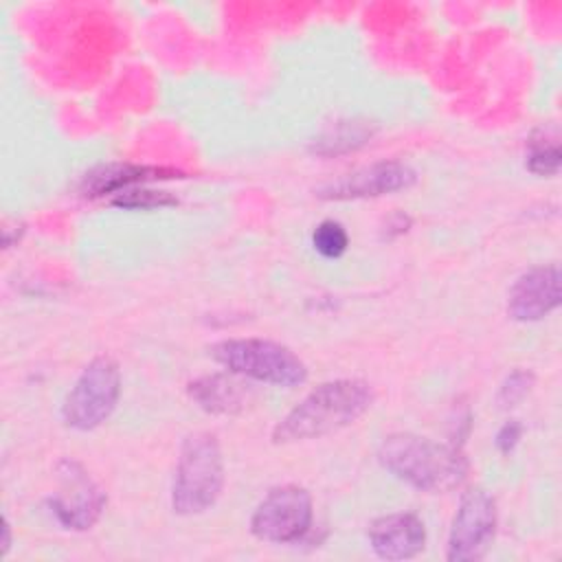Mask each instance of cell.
Wrapping results in <instances>:
<instances>
[{
    "label": "cell",
    "instance_id": "1",
    "mask_svg": "<svg viewBox=\"0 0 562 562\" xmlns=\"http://www.w3.org/2000/svg\"><path fill=\"white\" fill-rule=\"evenodd\" d=\"M373 402L371 386L362 380H331L310 391L272 430L274 443L318 439L353 424Z\"/></svg>",
    "mask_w": 562,
    "mask_h": 562
},
{
    "label": "cell",
    "instance_id": "2",
    "mask_svg": "<svg viewBox=\"0 0 562 562\" xmlns=\"http://www.w3.org/2000/svg\"><path fill=\"white\" fill-rule=\"evenodd\" d=\"M378 457L393 476L422 492H450L465 481L470 468L459 446L413 432L384 437Z\"/></svg>",
    "mask_w": 562,
    "mask_h": 562
},
{
    "label": "cell",
    "instance_id": "3",
    "mask_svg": "<svg viewBox=\"0 0 562 562\" xmlns=\"http://www.w3.org/2000/svg\"><path fill=\"white\" fill-rule=\"evenodd\" d=\"M224 485V457L217 437L193 432L182 441L173 485L171 507L176 514L193 516L215 505Z\"/></svg>",
    "mask_w": 562,
    "mask_h": 562
},
{
    "label": "cell",
    "instance_id": "4",
    "mask_svg": "<svg viewBox=\"0 0 562 562\" xmlns=\"http://www.w3.org/2000/svg\"><path fill=\"white\" fill-rule=\"evenodd\" d=\"M211 358L233 375L250 378L272 386L294 389L305 382L303 360L285 345L266 338H228L209 349Z\"/></svg>",
    "mask_w": 562,
    "mask_h": 562
},
{
    "label": "cell",
    "instance_id": "5",
    "mask_svg": "<svg viewBox=\"0 0 562 562\" xmlns=\"http://www.w3.org/2000/svg\"><path fill=\"white\" fill-rule=\"evenodd\" d=\"M121 395V369L110 356L92 358L75 380L61 404V419L75 430L101 426L116 408Z\"/></svg>",
    "mask_w": 562,
    "mask_h": 562
},
{
    "label": "cell",
    "instance_id": "6",
    "mask_svg": "<svg viewBox=\"0 0 562 562\" xmlns=\"http://www.w3.org/2000/svg\"><path fill=\"white\" fill-rule=\"evenodd\" d=\"M312 496L301 485L272 487L250 516L255 538L274 544L299 542L312 527Z\"/></svg>",
    "mask_w": 562,
    "mask_h": 562
},
{
    "label": "cell",
    "instance_id": "7",
    "mask_svg": "<svg viewBox=\"0 0 562 562\" xmlns=\"http://www.w3.org/2000/svg\"><path fill=\"white\" fill-rule=\"evenodd\" d=\"M496 533V501L483 487H468L448 533L446 558L472 562L485 555Z\"/></svg>",
    "mask_w": 562,
    "mask_h": 562
},
{
    "label": "cell",
    "instance_id": "8",
    "mask_svg": "<svg viewBox=\"0 0 562 562\" xmlns=\"http://www.w3.org/2000/svg\"><path fill=\"white\" fill-rule=\"evenodd\" d=\"M59 476L61 490L48 501L53 514L66 529H90L105 507V494L75 461H61Z\"/></svg>",
    "mask_w": 562,
    "mask_h": 562
},
{
    "label": "cell",
    "instance_id": "9",
    "mask_svg": "<svg viewBox=\"0 0 562 562\" xmlns=\"http://www.w3.org/2000/svg\"><path fill=\"white\" fill-rule=\"evenodd\" d=\"M417 180L415 171L400 160H382L318 187L316 195L323 200H360L378 198L400 189H408Z\"/></svg>",
    "mask_w": 562,
    "mask_h": 562
},
{
    "label": "cell",
    "instance_id": "10",
    "mask_svg": "<svg viewBox=\"0 0 562 562\" xmlns=\"http://www.w3.org/2000/svg\"><path fill=\"white\" fill-rule=\"evenodd\" d=\"M560 305V268L555 263L536 266L522 272L507 296V312L514 321L531 323Z\"/></svg>",
    "mask_w": 562,
    "mask_h": 562
},
{
    "label": "cell",
    "instance_id": "11",
    "mask_svg": "<svg viewBox=\"0 0 562 562\" xmlns=\"http://www.w3.org/2000/svg\"><path fill=\"white\" fill-rule=\"evenodd\" d=\"M367 536L373 553L382 560H411L426 544L424 522L411 512L375 518Z\"/></svg>",
    "mask_w": 562,
    "mask_h": 562
},
{
    "label": "cell",
    "instance_id": "12",
    "mask_svg": "<svg viewBox=\"0 0 562 562\" xmlns=\"http://www.w3.org/2000/svg\"><path fill=\"white\" fill-rule=\"evenodd\" d=\"M178 178L180 171L167 169V167H151V165H132V162H110L99 165L92 171H88L81 180V193L90 198H99L105 193H121L125 189L151 182V180H165V178Z\"/></svg>",
    "mask_w": 562,
    "mask_h": 562
},
{
    "label": "cell",
    "instance_id": "13",
    "mask_svg": "<svg viewBox=\"0 0 562 562\" xmlns=\"http://www.w3.org/2000/svg\"><path fill=\"white\" fill-rule=\"evenodd\" d=\"M189 395L200 408L215 415L237 413L246 404L244 386L224 373H211L193 380L189 384Z\"/></svg>",
    "mask_w": 562,
    "mask_h": 562
},
{
    "label": "cell",
    "instance_id": "14",
    "mask_svg": "<svg viewBox=\"0 0 562 562\" xmlns=\"http://www.w3.org/2000/svg\"><path fill=\"white\" fill-rule=\"evenodd\" d=\"M371 138V127L364 121H338L312 140V151L318 156L345 154L358 149Z\"/></svg>",
    "mask_w": 562,
    "mask_h": 562
},
{
    "label": "cell",
    "instance_id": "15",
    "mask_svg": "<svg viewBox=\"0 0 562 562\" xmlns=\"http://www.w3.org/2000/svg\"><path fill=\"white\" fill-rule=\"evenodd\" d=\"M312 244L323 257L338 259L349 246V235L340 222L323 220L312 233Z\"/></svg>",
    "mask_w": 562,
    "mask_h": 562
},
{
    "label": "cell",
    "instance_id": "16",
    "mask_svg": "<svg viewBox=\"0 0 562 562\" xmlns=\"http://www.w3.org/2000/svg\"><path fill=\"white\" fill-rule=\"evenodd\" d=\"M114 206L121 209H134V211H149V209H162V206H173L178 204V200L173 195H169L167 191H154V189H145V187H132L125 189L121 193H116L112 198Z\"/></svg>",
    "mask_w": 562,
    "mask_h": 562
},
{
    "label": "cell",
    "instance_id": "17",
    "mask_svg": "<svg viewBox=\"0 0 562 562\" xmlns=\"http://www.w3.org/2000/svg\"><path fill=\"white\" fill-rule=\"evenodd\" d=\"M560 158L562 154L558 140L549 145H544V140H533L527 156V167L538 176H553L560 169Z\"/></svg>",
    "mask_w": 562,
    "mask_h": 562
},
{
    "label": "cell",
    "instance_id": "18",
    "mask_svg": "<svg viewBox=\"0 0 562 562\" xmlns=\"http://www.w3.org/2000/svg\"><path fill=\"white\" fill-rule=\"evenodd\" d=\"M531 384H533V373H531V371L518 369V371L509 373V375L505 378L501 391H498V404H501V408H512V406H516V404L529 393Z\"/></svg>",
    "mask_w": 562,
    "mask_h": 562
},
{
    "label": "cell",
    "instance_id": "19",
    "mask_svg": "<svg viewBox=\"0 0 562 562\" xmlns=\"http://www.w3.org/2000/svg\"><path fill=\"white\" fill-rule=\"evenodd\" d=\"M520 432H522V428H520L518 422H507V424L498 430V435H496V446H498V450H501V452H512L514 446H516L518 439H520Z\"/></svg>",
    "mask_w": 562,
    "mask_h": 562
},
{
    "label": "cell",
    "instance_id": "20",
    "mask_svg": "<svg viewBox=\"0 0 562 562\" xmlns=\"http://www.w3.org/2000/svg\"><path fill=\"white\" fill-rule=\"evenodd\" d=\"M2 555H7V551H9V547H11V529H9V522H7V518H2Z\"/></svg>",
    "mask_w": 562,
    "mask_h": 562
}]
</instances>
